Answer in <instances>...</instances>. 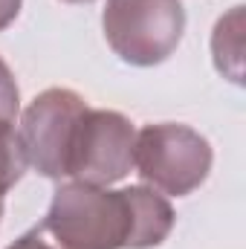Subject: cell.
<instances>
[{"mask_svg":"<svg viewBox=\"0 0 246 249\" xmlns=\"http://www.w3.org/2000/svg\"><path fill=\"white\" fill-rule=\"evenodd\" d=\"M20 6L23 0H0V32L15 23V18L20 15Z\"/></svg>","mask_w":246,"mask_h":249,"instance_id":"10","label":"cell"},{"mask_svg":"<svg viewBox=\"0 0 246 249\" xmlns=\"http://www.w3.org/2000/svg\"><path fill=\"white\" fill-rule=\"evenodd\" d=\"M102 32L124 64L157 67L168 61L183 41L185 6L180 0H107Z\"/></svg>","mask_w":246,"mask_h":249,"instance_id":"3","label":"cell"},{"mask_svg":"<svg viewBox=\"0 0 246 249\" xmlns=\"http://www.w3.org/2000/svg\"><path fill=\"white\" fill-rule=\"evenodd\" d=\"M174 220L171 203L154 188L110 191L72 180L55 188L41 226L64 249H151L171 235Z\"/></svg>","mask_w":246,"mask_h":249,"instance_id":"1","label":"cell"},{"mask_svg":"<svg viewBox=\"0 0 246 249\" xmlns=\"http://www.w3.org/2000/svg\"><path fill=\"white\" fill-rule=\"evenodd\" d=\"M6 249H64V247H58V244L44 232V226H32L29 232H23L12 247H6Z\"/></svg>","mask_w":246,"mask_h":249,"instance_id":"9","label":"cell"},{"mask_svg":"<svg viewBox=\"0 0 246 249\" xmlns=\"http://www.w3.org/2000/svg\"><path fill=\"white\" fill-rule=\"evenodd\" d=\"M214 162V151L209 139L180 122L145 124L136 133L133 145V168L142 183L168 194L185 197L206 183Z\"/></svg>","mask_w":246,"mask_h":249,"instance_id":"2","label":"cell"},{"mask_svg":"<svg viewBox=\"0 0 246 249\" xmlns=\"http://www.w3.org/2000/svg\"><path fill=\"white\" fill-rule=\"evenodd\" d=\"M136 127L119 110H84L78 119L67 177L87 186H113L124 180L133 168Z\"/></svg>","mask_w":246,"mask_h":249,"instance_id":"4","label":"cell"},{"mask_svg":"<svg viewBox=\"0 0 246 249\" xmlns=\"http://www.w3.org/2000/svg\"><path fill=\"white\" fill-rule=\"evenodd\" d=\"M211 58L220 75L241 84L244 81V6H235L214 23Z\"/></svg>","mask_w":246,"mask_h":249,"instance_id":"6","label":"cell"},{"mask_svg":"<svg viewBox=\"0 0 246 249\" xmlns=\"http://www.w3.org/2000/svg\"><path fill=\"white\" fill-rule=\"evenodd\" d=\"M87 102L70 87H50L38 93L20 116V142L26 162L47 180H67L70 145Z\"/></svg>","mask_w":246,"mask_h":249,"instance_id":"5","label":"cell"},{"mask_svg":"<svg viewBox=\"0 0 246 249\" xmlns=\"http://www.w3.org/2000/svg\"><path fill=\"white\" fill-rule=\"evenodd\" d=\"M64 3H96V0H64Z\"/></svg>","mask_w":246,"mask_h":249,"instance_id":"11","label":"cell"},{"mask_svg":"<svg viewBox=\"0 0 246 249\" xmlns=\"http://www.w3.org/2000/svg\"><path fill=\"white\" fill-rule=\"evenodd\" d=\"M18 113H20V90L9 64L0 58V122H15Z\"/></svg>","mask_w":246,"mask_h":249,"instance_id":"8","label":"cell"},{"mask_svg":"<svg viewBox=\"0 0 246 249\" xmlns=\"http://www.w3.org/2000/svg\"><path fill=\"white\" fill-rule=\"evenodd\" d=\"M0 217H3V197H0Z\"/></svg>","mask_w":246,"mask_h":249,"instance_id":"12","label":"cell"},{"mask_svg":"<svg viewBox=\"0 0 246 249\" xmlns=\"http://www.w3.org/2000/svg\"><path fill=\"white\" fill-rule=\"evenodd\" d=\"M26 151L15 122H0V197H6L26 174Z\"/></svg>","mask_w":246,"mask_h":249,"instance_id":"7","label":"cell"}]
</instances>
